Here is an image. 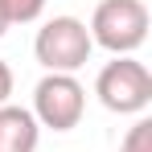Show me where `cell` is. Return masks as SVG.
I'll return each mask as SVG.
<instances>
[{
	"instance_id": "1",
	"label": "cell",
	"mask_w": 152,
	"mask_h": 152,
	"mask_svg": "<svg viewBox=\"0 0 152 152\" xmlns=\"http://www.w3.org/2000/svg\"><path fill=\"white\" fill-rule=\"evenodd\" d=\"M148 25L152 17L144 0H99L86 33H91V45H103L115 58H132L148 41Z\"/></svg>"
},
{
	"instance_id": "2",
	"label": "cell",
	"mask_w": 152,
	"mask_h": 152,
	"mask_svg": "<svg viewBox=\"0 0 152 152\" xmlns=\"http://www.w3.org/2000/svg\"><path fill=\"white\" fill-rule=\"evenodd\" d=\"M91 33L78 17H50L33 37V58L45 66V74H74L91 62Z\"/></svg>"
},
{
	"instance_id": "3",
	"label": "cell",
	"mask_w": 152,
	"mask_h": 152,
	"mask_svg": "<svg viewBox=\"0 0 152 152\" xmlns=\"http://www.w3.org/2000/svg\"><path fill=\"white\" fill-rule=\"evenodd\" d=\"M95 95L115 115H144L148 103H152V74L136 58H115V62H107L99 70Z\"/></svg>"
},
{
	"instance_id": "4",
	"label": "cell",
	"mask_w": 152,
	"mask_h": 152,
	"mask_svg": "<svg viewBox=\"0 0 152 152\" xmlns=\"http://www.w3.org/2000/svg\"><path fill=\"white\" fill-rule=\"evenodd\" d=\"M33 119L37 127H53V132H74L86 111V86L74 74H45L33 86Z\"/></svg>"
},
{
	"instance_id": "5",
	"label": "cell",
	"mask_w": 152,
	"mask_h": 152,
	"mask_svg": "<svg viewBox=\"0 0 152 152\" xmlns=\"http://www.w3.org/2000/svg\"><path fill=\"white\" fill-rule=\"evenodd\" d=\"M37 144H41V127L33 111L4 103L0 107V152H37Z\"/></svg>"
},
{
	"instance_id": "6",
	"label": "cell",
	"mask_w": 152,
	"mask_h": 152,
	"mask_svg": "<svg viewBox=\"0 0 152 152\" xmlns=\"http://www.w3.org/2000/svg\"><path fill=\"white\" fill-rule=\"evenodd\" d=\"M8 25H33L41 12H45V0H0Z\"/></svg>"
},
{
	"instance_id": "7",
	"label": "cell",
	"mask_w": 152,
	"mask_h": 152,
	"mask_svg": "<svg viewBox=\"0 0 152 152\" xmlns=\"http://www.w3.org/2000/svg\"><path fill=\"white\" fill-rule=\"evenodd\" d=\"M119 152H152V119H148V115H140L136 124L127 127Z\"/></svg>"
},
{
	"instance_id": "8",
	"label": "cell",
	"mask_w": 152,
	"mask_h": 152,
	"mask_svg": "<svg viewBox=\"0 0 152 152\" xmlns=\"http://www.w3.org/2000/svg\"><path fill=\"white\" fill-rule=\"evenodd\" d=\"M12 82H17V78H12V66L0 58V107H4V103H8V95H12Z\"/></svg>"
},
{
	"instance_id": "9",
	"label": "cell",
	"mask_w": 152,
	"mask_h": 152,
	"mask_svg": "<svg viewBox=\"0 0 152 152\" xmlns=\"http://www.w3.org/2000/svg\"><path fill=\"white\" fill-rule=\"evenodd\" d=\"M8 33V17H4V8H0V37Z\"/></svg>"
}]
</instances>
